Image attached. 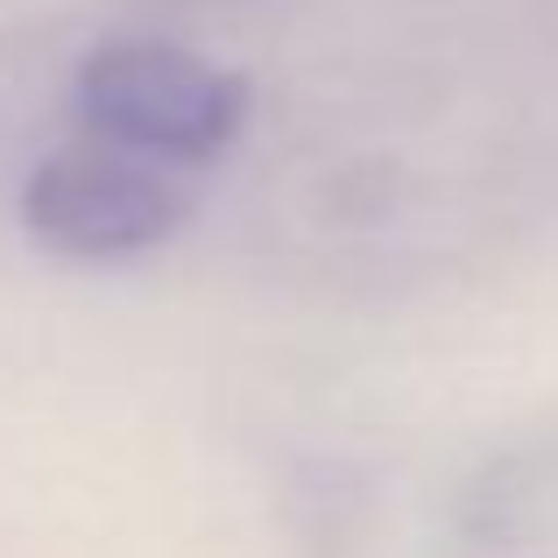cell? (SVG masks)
I'll return each instance as SVG.
<instances>
[{
  "instance_id": "obj_1",
  "label": "cell",
  "mask_w": 558,
  "mask_h": 558,
  "mask_svg": "<svg viewBox=\"0 0 558 558\" xmlns=\"http://www.w3.org/2000/svg\"><path fill=\"white\" fill-rule=\"evenodd\" d=\"M247 107H255V85L191 43L121 36L85 50V64L71 71V128L78 135L163 156L198 178L227 163V149L247 128Z\"/></svg>"
},
{
  "instance_id": "obj_2",
  "label": "cell",
  "mask_w": 558,
  "mask_h": 558,
  "mask_svg": "<svg viewBox=\"0 0 558 558\" xmlns=\"http://www.w3.org/2000/svg\"><path fill=\"white\" fill-rule=\"evenodd\" d=\"M205 198V178L163 156L121 149L71 128L22 184V227L64 262H135L178 241Z\"/></svg>"
}]
</instances>
